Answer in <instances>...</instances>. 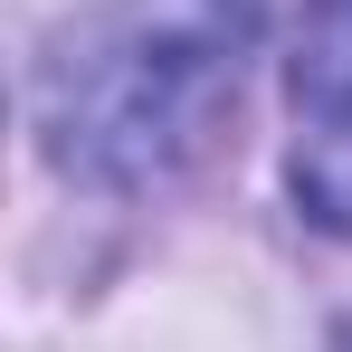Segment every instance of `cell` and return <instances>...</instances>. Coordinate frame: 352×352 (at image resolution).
Wrapping results in <instances>:
<instances>
[{
	"instance_id": "obj_1",
	"label": "cell",
	"mask_w": 352,
	"mask_h": 352,
	"mask_svg": "<svg viewBox=\"0 0 352 352\" xmlns=\"http://www.w3.org/2000/svg\"><path fill=\"white\" fill-rule=\"evenodd\" d=\"M295 19L305 0H115L48 67V153L105 190L172 181L219 143V115H238V76L267 29Z\"/></svg>"
},
{
	"instance_id": "obj_2",
	"label": "cell",
	"mask_w": 352,
	"mask_h": 352,
	"mask_svg": "<svg viewBox=\"0 0 352 352\" xmlns=\"http://www.w3.org/2000/svg\"><path fill=\"white\" fill-rule=\"evenodd\" d=\"M295 210L352 238V0H305L295 19Z\"/></svg>"
}]
</instances>
